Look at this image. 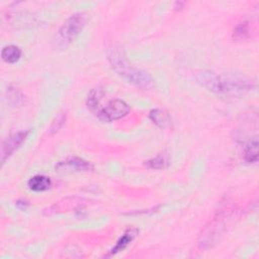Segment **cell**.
<instances>
[{"label":"cell","instance_id":"cell-1","mask_svg":"<svg viewBox=\"0 0 259 259\" xmlns=\"http://www.w3.org/2000/svg\"><path fill=\"white\" fill-rule=\"evenodd\" d=\"M197 82L208 90L226 95H242L254 88V82L246 76L234 73L217 74L201 71L195 75Z\"/></svg>","mask_w":259,"mask_h":259},{"label":"cell","instance_id":"cell-2","mask_svg":"<svg viewBox=\"0 0 259 259\" xmlns=\"http://www.w3.org/2000/svg\"><path fill=\"white\" fill-rule=\"evenodd\" d=\"M106 53L107 59L113 70L126 81L143 89H150L153 87L154 82L152 77L146 71H143L131 65L126 58L124 50L121 47L111 45L108 47Z\"/></svg>","mask_w":259,"mask_h":259},{"label":"cell","instance_id":"cell-3","mask_svg":"<svg viewBox=\"0 0 259 259\" xmlns=\"http://www.w3.org/2000/svg\"><path fill=\"white\" fill-rule=\"evenodd\" d=\"M230 217H231V215L229 213L221 212L218 217L211 222V224L204 230V232L200 235L199 246L201 248H212L215 244H217L218 241H220V238L226 231V227L228 221L230 220Z\"/></svg>","mask_w":259,"mask_h":259},{"label":"cell","instance_id":"cell-4","mask_svg":"<svg viewBox=\"0 0 259 259\" xmlns=\"http://www.w3.org/2000/svg\"><path fill=\"white\" fill-rule=\"evenodd\" d=\"M86 23V17L84 13L78 12L71 15L61 26L59 31V39L63 45H68L76 39V37L82 32Z\"/></svg>","mask_w":259,"mask_h":259},{"label":"cell","instance_id":"cell-5","mask_svg":"<svg viewBox=\"0 0 259 259\" xmlns=\"http://www.w3.org/2000/svg\"><path fill=\"white\" fill-rule=\"evenodd\" d=\"M130 110L131 108L126 101L122 99H112L98 110L96 116L103 122H112L126 117L130 113Z\"/></svg>","mask_w":259,"mask_h":259},{"label":"cell","instance_id":"cell-6","mask_svg":"<svg viewBox=\"0 0 259 259\" xmlns=\"http://www.w3.org/2000/svg\"><path fill=\"white\" fill-rule=\"evenodd\" d=\"M28 132H17L9 136L1 146V164L3 165L5 161L20 147L23 141L25 140Z\"/></svg>","mask_w":259,"mask_h":259},{"label":"cell","instance_id":"cell-7","mask_svg":"<svg viewBox=\"0 0 259 259\" xmlns=\"http://www.w3.org/2000/svg\"><path fill=\"white\" fill-rule=\"evenodd\" d=\"M57 168H65L75 171H91L93 170V166L88 161L81 159L79 157H70L67 160L60 162Z\"/></svg>","mask_w":259,"mask_h":259},{"label":"cell","instance_id":"cell-8","mask_svg":"<svg viewBox=\"0 0 259 259\" xmlns=\"http://www.w3.org/2000/svg\"><path fill=\"white\" fill-rule=\"evenodd\" d=\"M138 234H139L138 229H136V228L128 229L127 231L124 233V235L118 240L117 244L114 245V247L109 251V254L107 256L114 255V254H117V253L125 250L131 244V242L137 237Z\"/></svg>","mask_w":259,"mask_h":259},{"label":"cell","instance_id":"cell-9","mask_svg":"<svg viewBox=\"0 0 259 259\" xmlns=\"http://www.w3.org/2000/svg\"><path fill=\"white\" fill-rule=\"evenodd\" d=\"M51 184H52L51 179L45 175H36L32 177L27 182V185L30 187V189L37 192H41L49 189Z\"/></svg>","mask_w":259,"mask_h":259},{"label":"cell","instance_id":"cell-10","mask_svg":"<svg viewBox=\"0 0 259 259\" xmlns=\"http://www.w3.org/2000/svg\"><path fill=\"white\" fill-rule=\"evenodd\" d=\"M149 118L156 126H158L161 129L168 127V125L170 124L169 114L160 108H155L151 110L149 113Z\"/></svg>","mask_w":259,"mask_h":259},{"label":"cell","instance_id":"cell-11","mask_svg":"<svg viewBox=\"0 0 259 259\" xmlns=\"http://www.w3.org/2000/svg\"><path fill=\"white\" fill-rule=\"evenodd\" d=\"M1 57H2V60L6 63L9 64L16 63L21 57V50L18 47L13 45L7 46L2 49Z\"/></svg>","mask_w":259,"mask_h":259},{"label":"cell","instance_id":"cell-12","mask_svg":"<svg viewBox=\"0 0 259 259\" xmlns=\"http://www.w3.org/2000/svg\"><path fill=\"white\" fill-rule=\"evenodd\" d=\"M102 96H103V90L99 87L92 89L88 94L87 106L95 114L100 108V101L102 99Z\"/></svg>","mask_w":259,"mask_h":259},{"label":"cell","instance_id":"cell-13","mask_svg":"<svg viewBox=\"0 0 259 259\" xmlns=\"http://www.w3.org/2000/svg\"><path fill=\"white\" fill-rule=\"evenodd\" d=\"M244 159L248 163H255L258 160V140H251L244 149Z\"/></svg>","mask_w":259,"mask_h":259},{"label":"cell","instance_id":"cell-14","mask_svg":"<svg viewBox=\"0 0 259 259\" xmlns=\"http://www.w3.org/2000/svg\"><path fill=\"white\" fill-rule=\"evenodd\" d=\"M251 31V26L248 21H242L234 28L233 39L236 41H242L249 37Z\"/></svg>","mask_w":259,"mask_h":259},{"label":"cell","instance_id":"cell-15","mask_svg":"<svg viewBox=\"0 0 259 259\" xmlns=\"http://www.w3.org/2000/svg\"><path fill=\"white\" fill-rule=\"evenodd\" d=\"M169 163V159L168 156L166 154H159L158 156H156L153 159H150L146 162V165L151 168V169H163L165 167H167Z\"/></svg>","mask_w":259,"mask_h":259},{"label":"cell","instance_id":"cell-16","mask_svg":"<svg viewBox=\"0 0 259 259\" xmlns=\"http://www.w3.org/2000/svg\"><path fill=\"white\" fill-rule=\"evenodd\" d=\"M8 100L13 105H19L23 101V95L17 88H8Z\"/></svg>","mask_w":259,"mask_h":259},{"label":"cell","instance_id":"cell-17","mask_svg":"<svg viewBox=\"0 0 259 259\" xmlns=\"http://www.w3.org/2000/svg\"><path fill=\"white\" fill-rule=\"evenodd\" d=\"M65 121H66V114L63 113V112L59 113L58 116H57V118L54 120L53 124L51 125V127L49 129V133L54 134L56 132H58L62 128V126L64 125Z\"/></svg>","mask_w":259,"mask_h":259},{"label":"cell","instance_id":"cell-18","mask_svg":"<svg viewBox=\"0 0 259 259\" xmlns=\"http://www.w3.org/2000/svg\"><path fill=\"white\" fill-rule=\"evenodd\" d=\"M16 206H17V208L18 209H20V210H25L26 208H27V203L26 201H24V200H22V201H20V200H18L17 203H16Z\"/></svg>","mask_w":259,"mask_h":259}]
</instances>
